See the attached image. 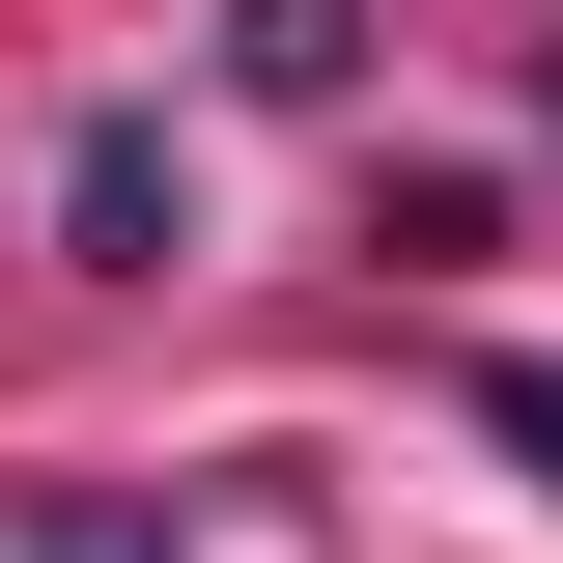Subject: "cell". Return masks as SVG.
Instances as JSON below:
<instances>
[{
    "mask_svg": "<svg viewBox=\"0 0 563 563\" xmlns=\"http://www.w3.org/2000/svg\"><path fill=\"white\" fill-rule=\"evenodd\" d=\"M57 225H85V282H169V254H198V169H169V113H85V141H57Z\"/></svg>",
    "mask_w": 563,
    "mask_h": 563,
    "instance_id": "6da1fadb",
    "label": "cell"
},
{
    "mask_svg": "<svg viewBox=\"0 0 563 563\" xmlns=\"http://www.w3.org/2000/svg\"><path fill=\"white\" fill-rule=\"evenodd\" d=\"M225 85H282V113H339V85H366V0H225Z\"/></svg>",
    "mask_w": 563,
    "mask_h": 563,
    "instance_id": "7a4b0ae2",
    "label": "cell"
},
{
    "mask_svg": "<svg viewBox=\"0 0 563 563\" xmlns=\"http://www.w3.org/2000/svg\"><path fill=\"white\" fill-rule=\"evenodd\" d=\"M479 422H507V451H536V479H563V366H479Z\"/></svg>",
    "mask_w": 563,
    "mask_h": 563,
    "instance_id": "3957f363",
    "label": "cell"
},
{
    "mask_svg": "<svg viewBox=\"0 0 563 563\" xmlns=\"http://www.w3.org/2000/svg\"><path fill=\"white\" fill-rule=\"evenodd\" d=\"M29 563H169V536H113V507H57V536H29Z\"/></svg>",
    "mask_w": 563,
    "mask_h": 563,
    "instance_id": "277c9868",
    "label": "cell"
}]
</instances>
